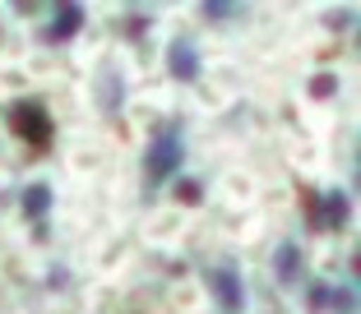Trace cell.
<instances>
[{"mask_svg": "<svg viewBox=\"0 0 361 314\" xmlns=\"http://www.w3.org/2000/svg\"><path fill=\"white\" fill-rule=\"evenodd\" d=\"M180 162H185V144H180V120H167V125H158L149 134V153H144V176H149V185H167L171 176L180 171Z\"/></svg>", "mask_w": 361, "mask_h": 314, "instance_id": "1", "label": "cell"}, {"mask_svg": "<svg viewBox=\"0 0 361 314\" xmlns=\"http://www.w3.org/2000/svg\"><path fill=\"white\" fill-rule=\"evenodd\" d=\"M10 130L23 139V144H32V148H51V139H56V125H51V111H47L37 97H23V102H14L10 106Z\"/></svg>", "mask_w": 361, "mask_h": 314, "instance_id": "2", "label": "cell"}, {"mask_svg": "<svg viewBox=\"0 0 361 314\" xmlns=\"http://www.w3.org/2000/svg\"><path fill=\"white\" fill-rule=\"evenodd\" d=\"M209 291L227 314L245 310V287H241V268H236V263H213L209 268Z\"/></svg>", "mask_w": 361, "mask_h": 314, "instance_id": "3", "label": "cell"}, {"mask_svg": "<svg viewBox=\"0 0 361 314\" xmlns=\"http://www.w3.org/2000/svg\"><path fill=\"white\" fill-rule=\"evenodd\" d=\"M79 28H84V5H56L51 23L42 28V42L47 46H65V42H75Z\"/></svg>", "mask_w": 361, "mask_h": 314, "instance_id": "4", "label": "cell"}, {"mask_svg": "<svg viewBox=\"0 0 361 314\" xmlns=\"http://www.w3.org/2000/svg\"><path fill=\"white\" fill-rule=\"evenodd\" d=\"M167 74L176 84H195L200 79V51H195L190 37H171L167 46Z\"/></svg>", "mask_w": 361, "mask_h": 314, "instance_id": "5", "label": "cell"}, {"mask_svg": "<svg viewBox=\"0 0 361 314\" xmlns=\"http://www.w3.org/2000/svg\"><path fill=\"white\" fill-rule=\"evenodd\" d=\"M51 185H47V180H32L28 189H23V199H19V208H23V218L32 222V231H37V236H47V227H42V218L47 213H51Z\"/></svg>", "mask_w": 361, "mask_h": 314, "instance_id": "6", "label": "cell"}, {"mask_svg": "<svg viewBox=\"0 0 361 314\" xmlns=\"http://www.w3.org/2000/svg\"><path fill=\"white\" fill-rule=\"evenodd\" d=\"M319 231H343L352 222V199L343 189H329V194H319Z\"/></svg>", "mask_w": 361, "mask_h": 314, "instance_id": "7", "label": "cell"}, {"mask_svg": "<svg viewBox=\"0 0 361 314\" xmlns=\"http://www.w3.org/2000/svg\"><path fill=\"white\" fill-rule=\"evenodd\" d=\"M274 272H278V282H283V287L301 282V245L297 241H283L274 250Z\"/></svg>", "mask_w": 361, "mask_h": 314, "instance_id": "8", "label": "cell"}, {"mask_svg": "<svg viewBox=\"0 0 361 314\" xmlns=\"http://www.w3.org/2000/svg\"><path fill=\"white\" fill-rule=\"evenodd\" d=\"M121 102H126V84H121L116 70H102L97 74V106H102V115H116Z\"/></svg>", "mask_w": 361, "mask_h": 314, "instance_id": "9", "label": "cell"}, {"mask_svg": "<svg viewBox=\"0 0 361 314\" xmlns=\"http://www.w3.org/2000/svg\"><path fill=\"white\" fill-rule=\"evenodd\" d=\"M329 310L334 314H357V287H334V291H329Z\"/></svg>", "mask_w": 361, "mask_h": 314, "instance_id": "10", "label": "cell"}, {"mask_svg": "<svg viewBox=\"0 0 361 314\" xmlns=\"http://www.w3.org/2000/svg\"><path fill=\"white\" fill-rule=\"evenodd\" d=\"M329 291H334L329 282H310L306 287V310L310 314H324V310H329Z\"/></svg>", "mask_w": 361, "mask_h": 314, "instance_id": "11", "label": "cell"}, {"mask_svg": "<svg viewBox=\"0 0 361 314\" xmlns=\"http://www.w3.org/2000/svg\"><path fill=\"white\" fill-rule=\"evenodd\" d=\"M153 28V19L149 14H130L126 23H121V37H126V42H144V32Z\"/></svg>", "mask_w": 361, "mask_h": 314, "instance_id": "12", "label": "cell"}, {"mask_svg": "<svg viewBox=\"0 0 361 314\" xmlns=\"http://www.w3.org/2000/svg\"><path fill=\"white\" fill-rule=\"evenodd\" d=\"M200 14L209 23H223V19H236L241 10H236V5H223V0H209V5H200Z\"/></svg>", "mask_w": 361, "mask_h": 314, "instance_id": "13", "label": "cell"}, {"mask_svg": "<svg viewBox=\"0 0 361 314\" xmlns=\"http://www.w3.org/2000/svg\"><path fill=\"white\" fill-rule=\"evenodd\" d=\"M204 199V180H180V185H176V203H200Z\"/></svg>", "mask_w": 361, "mask_h": 314, "instance_id": "14", "label": "cell"}, {"mask_svg": "<svg viewBox=\"0 0 361 314\" xmlns=\"http://www.w3.org/2000/svg\"><path fill=\"white\" fill-rule=\"evenodd\" d=\"M334 93H338V79H334V74H315V79H310V97L324 102V97H334Z\"/></svg>", "mask_w": 361, "mask_h": 314, "instance_id": "15", "label": "cell"}]
</instances>
